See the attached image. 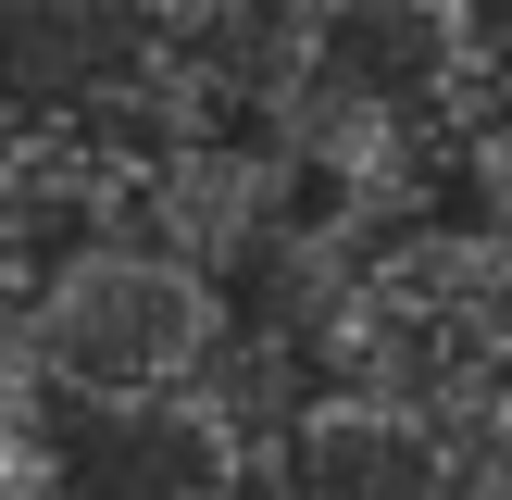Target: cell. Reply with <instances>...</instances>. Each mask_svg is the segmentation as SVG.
<instances>
[{
    "label": "cell",
    "mask_w": 512,
    "mask_h": 500,
    "mask_svg": "<svg viewBox=\"0 0 512 500\" xmlns=\"http://www.w3.org/2000/svg\"><path fill=\"white\" fill-rule=\"evenodd\" d=\"M475 188V225H488V238H512V113L488 100V113H475V138H463V163H450Z\"/></svg>",
    "instance_id": "obj_2"
},
{
    "label": "cell",
    "mask_w": 512,
    "mask_h": 500,
    "mask_svg": "<svg viewBox=\"0 0 512 500\" xmlns=\"http://www.w3.org/2000/svg\"><path fill=\"white\" fill-rule=\"evenodd\" d=\"M313 400L512 450V238H488L475 213L388 225L313 338Z\"/></svg>",
    "instance_id": "obj_1"
}]
</instances>
